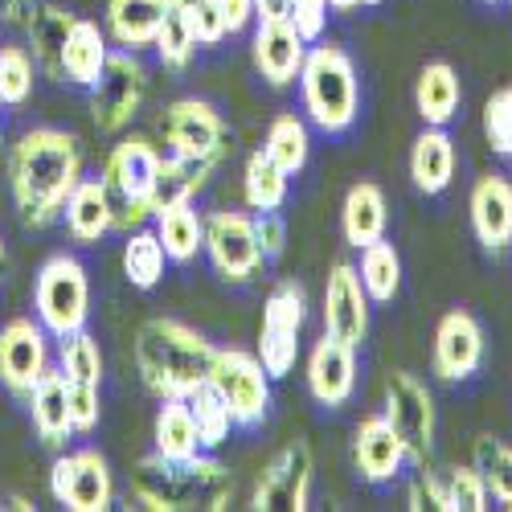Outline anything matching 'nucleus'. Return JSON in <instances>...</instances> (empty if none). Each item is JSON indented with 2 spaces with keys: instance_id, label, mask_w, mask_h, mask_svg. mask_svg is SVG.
<instances>
[{
  "instance_id": "44",
  "label": "nucleus",
  "mask_w": 512,
  "mask_h": 512,
  "mask_svg": "<svg viewBox=\"0 0 512 512\" xmlns=\"http://www.w3.org/2000/svg\"><path fill=\"white\" fill-rule=\"evenodd\" d=\"M447 500L451 512H484L488 508V484L476 467H455L447 476Z\"/></svg>"
},
{
  "instance_id": "29",
  "label": "nucleus",
  "mask_w": 512,
  "mask_h": 512,
  "mask_svg": "<svg viewBox=\"0 0 512 512\" xmlns=\"http://www.w3.org/2000/svg\"><path fill=\"white\" fill-rule=\"evenodd\" d=\"M152 230L168 254V263H193L205 250V218L193 209V201L168 205L160 213H152Z\"/></svg>"
},
{
  "instance_id": "45",
  "label": "nucleus",
  "mask_w": 512,
  "mask_h": 512,
  "mask_svg": "<svg viewBox=\"0 0 512 512\" xmlns=\"http://www.w3.org/2000/svg\"><path fill=\"white\" fill-rule=\"evenodd\" d=\"M70 390V422H74V435H91L99 426V414H103V398L99 390L103 386H66Z\"/></svg>"
},
{
  "instance_id": "21",
  "label": "nucleus",
  "mask_w": 512,
  "mask_h": 512,
  "mask_svg": "<svg viewBox=\"0 0 512 512\" xmlns=\"http://www.w3.org/2000/svg\"><path fill=\"white\" fill-rule=\"evenodd\" d=\"M467 209H472V230L480 238L484 250L500 254L512 246V181L500 173H488L472 185V197H467Z\"/></svg>"
},
{
  "instance_id": "55",
  "label": "nucleus",
  "mask_w": 512,
  "mask_h": 512,
  "mask_svg": "<svg viewBox=\"0 0 512 512\" xmlns=\"http://www.w3.org/2000/svg\"><path fill=\"white\" fill-rule=\"evenodd\" d=\"M361 5H381V0H361Z\"/></svg>"
},
{
  "instance_id": "50",
  "label": "nucleus",
  "mask_w": 512,
  "mask_h": 512,
  "mask_svg": "<svg viewBox=\"0 0 512 512\" xmlns=\"http://www.w3.org/2000/svg\"><path fill=\"white\" fill-rule=\"evenodd\" d=\"M295 0H254V21L267 25V21H291Z\"/></svg>"
},
{
  "instance_id": "47",
  "label": "nucleus",
  "mask_w": 512,
  "mask_h": 512,
  "mask_svg": "<svg viewBox=\"0 0 512 512\" xmlns=\"http://www.w3.org/2000/svg\"><path fill=\"white\" fill-rule=\"evenodd\" d=\"M410 508L422 512V508H435V512H451V500H447V484L431 472H418L414 484H410Z\"/></svg>"
},
{
  "instance_id": "9",
  "label": "nucleus",
  "mask_w": 512,
  "mask_h": 512,
  "mask_svg": "<svg viewBox=\"0 0 512 512\" xmlns=\"http://www.w3.org/2000/svg\"><path fill=\"white\" fill-rule=\"evenodd\" d=\"M304 287L295 279H283L263 304V328H259V361L271 373V381L287 377L300 357V332H304Z\"/></svg>"
},
{
  "instance_id": "28",
  "label": "nucleus",
  "mask_w": 512,
  "mask_h": 512,
  "mask_svg": "<svg viewBox=\"0 0 512 512\" xmlns=\"http://www.w3.org/2000/svg\"><path fill=\"white\" fill-rule=\"evenodd\" d=\"M218 164L222 160H193V156H173V152L160 156L156 185H152V213H160L168 205H181V201H193Z\"/></svg>"
},
{
  "instance_id": "38",
  "label": "nucleus",
  "mask_w": 512,
  "mask_h": 512,
  "mask_svg": "<svg viewBox=\"0 0 512 512\" xmlns=\"http://www.w3.org/2000/svg\"><path fill=\"white\" fill-rule=\"evenodd\" d=\"M185 402H189V414H193V426H197L201 451H218V447L230 439V431H234V414H230V406L222 402V394L205 381V386H197Z\"/></svg>"
},
{
  "instance_id": "8",
  "label": "nucleus",
  "mask_w": 512,
  "mask_h": 512,
  "mask_svg": "<svg viewBox=\"0 0 512 512\" xmlns=\"http://www.w3.org/2000/svg\"><path fill=\"white\" fill-rule=\"evenodd\" d=\"M144 91H148V70L140 62V54L111 50L99 82L91 87V115H95L99 132L103 136L123 132V127L136 119V111L144 103Z\"/></svg>"
},
{
  "instance_id": "14",
  "label": "nucleus",
  "mask_w": 512,
  "mask_h": 512,
  "mask_svg": "<svg viewBox=\"0 0 512 512\" xmlns=\"http://www.w3.org/2000/svg\"><path fill=\"white\" fill-rule=\"evenodd\" d=\"M312 492V447L304 439L287 443L254 484L250 508L254 512H304Z\"/></svg>"
},
{
  "instance_id": "54",
  "label": "nucleus",
  "mask_w": 512,
  "mask_h": 512,
  "mask_svg": "<svg viewBox=\"0 0 512 512\" xmlns=\"http://www.w3.org/2000/svg\"><path fill=\"white\" fill-rule=\"evenodd\" d=\"M0 263H5V238H0Z\"/></svg>"
},
{
  "instance_id": "5",
  "label": "nucleus",
  "mask_w": 512,
  "mask_h": 512,
  "mask_svg": "<svg viewBox=\"0 0 512 512\" xmlns=\"http://www.w3.org/2000/svg\"><path fill=\"white\" fill-rule=\"evenodd\" d=\"M160 156L164 152L144 136H127L107 152L99 181H103L107 201H111L115 230L132 234L144 222H152V185H156Z\"/></svg>"
},
{
  "instance_id": "4",
  "label": "nucleus",
  "mask_w": 512,
  "mask_h": 512,
  "mask_svg": "<svg viewBox=\"0 0 512 512\" xmlns=\"http://www.w3.org/2000/svg\"><path fill=\"white\" fill-rule=\"evenodd\" d=\"M300 99L308 111V123L320 127V132L336 136V132H349L357 107H361V82H357V66L353 58L340 50V46H320L312 41L304 70H300Z\"/></svg>"
},
{
  "instance_id": "24",
  "label": "nucleus",
  "mask_w": 512,
  "mask_h": 512,
  "mask_svg": "<svg viewBox=\"0 0 512 512\" xmlns=\"http://www.w3.org/2000/svg\"><path fill=\"white\" fill-rule=\"evenodd\" d=\"M164 9H168V0H107V37L119 50L140 54L156 46Z\"/></svg>"
},
{
  "instance_id": "25",
  "label": "nucleus",
  "mask_w": 512,
  "mask_h": 512,
  "mask_svg": "<svg viewBox=\"0 0 512 512\" xmlns=\"http://www.w3.org/2000/svg\"><path fill=\"white\" fill-rule=\"evenodd\" d=\"M62 218H66V234L82 246L99 242L103 234L115 230V218H111V201H107V189L99 177H82L74 185V193L66 197L62 205Z\"/></svg>"
},
{
  "instance_id": "57",
  "label": "nucleus",
  "mask_w": 512,
  "mask_h": 512,
  "mask_svg": "<svg viewBox=\"0 0 512 512\" xmlns=\"http://www.w3.org/2000/svg\"><path fill=\"white\" fill-rule=\"evenodd\" d=\"M508 156H512V152H508Z\"/></svg>"
},
{
  "instance_id": "31",
  "label": "nucleus",
  "mask_w": 512,
  "mask_h": 512,
  "mask_svg": "<svg viewBox=\"0 0 512 512\" xmlns=\"http://www.w3.org/2000/svg\"><path fill=\"white\" fill-rule=\"evenodd\" d=\"M459 74L447 62H426L418 74V87H414V107L422 115L426 127H447L459 111Z\"/></svg>"
},
{
  "instance_id": "39",
  "label": "nucleus",
  "mask_w": 512,
  "mask_h": 512,
  "mask_svg": "<svg viewBox=\"0 0 512 512\" xmlns=\"http://www.w3.org/2000/svg\"><path fill=\"white\" fill-rule=\"evenodd\" d=\"M476 472L488 484V496H496L504 508H512V447L484 435L476 439Z\"/></svg>"
},
{
  "instance_id": "10",
  "label": "nucleus",
  "mask_w": 512,
  "mask_h": 512,
  "mask_svg": "<svg viewBox=\"0 0 512 512\" xmlns=\"http://www.w3.org/2000/svg\"><path fill=\"white\" fill-rule=\"evenodd\" d=\"M205 254L226 283H246L263 271V250L254 238V218L242 209H218L205 218Z\"/></svg>"
},
{
  "instance_id": "1",
  "label": "nucleus",
  "mask_w": 512,
  "mask_h": 512,
  "mask_svg": "<svg viewBox=\"0 0 512 512\" xmlns=\"http://www.w3.org/2000/svg\"><path fill=\"white\" fill-rule=\"evenodd\" d=\"M82 181V152L78 140L58 127H33L9 152V185L21 222L46 230L62 218V205Z\"/></svg>"
},
{
  "instance_id": "3",
  "label": "nucleus",
  "mask_w": 512,
  "mask_h": 512,
  "mask_svg": "<svg viewBox=\"0 0 512 512\" xmlns=\"http://www.w3.org/2000/svg\"><path fill=\"white\" fill-rule=\"evenodd\" d=\"M213 353L218 349H213L197 328H189L181 320H168V316H156V320L140 324V332H136L140 381L160 402L164 398H189L197 386H205L209 369H213Z\"/></svg>"
},
{
  "instance_id": "33",
  "label": "nucleus",
  "mask_w": 512,
  "mask_h": 512,
  "mask_svg": "<svg viewBox=\"0 0 512 512\" xmlns=\"http://www.w3.org/2000/svg\"><path fill=\"white\" fill-rule=\"evenodd\" d=\"M287 189H291V177L283 173V168H279L263 148L246 156V173H242V197H246V209H254V213L283 209Z\"/></svg>"
},
{
  "instance_id": "43",
  "label": "nucleus",
  "mask_w": 512,
  "mask_h": 512,
  "mask_svg": "<svg viewBox=\"0 0 512 512\" xmlns=\"http://www.w3.org/2000/svg\"><path fill=\"white\" fill-rule=\"evenodd\" d=\"M484 136L492 144L496 156L512 152V87H500L488 103H484Z\"/></svg>"
},
{
  "instance_id": "42",
  "label": "nucleus",
  "mask_w": 512,
  "mask_h": 512,
  "mask_svg": "<svg viewBox=\"0 0 512 512\" xmlns=\"http://www.w3.org/2000/svg\"><path fill=\"white\" fill-rule=\"evenodd\" d=\"M168 5H173L185 17V25H189V33L197 41V50L201 46H218V41L230 37L226 33V21H222V13H218L213 0H168Z\"/></svg>"
},
{
  "instance_id": "30",
  "label": "nucleus",
  "mask_w": 512,
  "mask_h": 512,
  "mask_svg": "<svg viewBox=\"0 0 512 512\" xmlns=\"http://www.w3.org/2000/svg\"><path fill=\"white\" fill-rule=\"evenodd\" d=\"M107 29H99L95 21H74L66 54H62V82H74V87H95L103 66H107Z\"/></svg>"
},
{
  "instance_id": "15",
  "label": "nucleus",
  "mask_w": 512,
  "mask_h": 512,
  "mask_svg": "<svg viewBox=\"0 0 512 512\" xmlns=\"http://www.w3.org/2000/svg\"><path fill=\"white\" fill-rule=\"evenodd\" d=\"M46 369H50V332L46 328L29 316L9 320L0 328V381H5L13 394L25 398Z\"/></svg>"
},
{
  "instance_id": "36",
  "label": "nucleus",
  "mask_w": 512,
  "mask_h": 512,
  "mask_svg": "<svg viewBox=\"0 0 512 512\" xmlns=\"http://www.w3.org/2000/svg\"><path fill=\"white\" fill-rule=\"evenodd\" d=\"M164 263H168V254H164L156 230L140 226V230L127 234V242H123V275H127L132 287L152 291L164 279Z\"/></svg>"
},
{
  "instance_id": "17",
  "label": "nucleus",
  "mask_w": 512,
  "mask_h": 512,
  "mask_svg": "<svg viewBox=\"0 0 512 512\" xmlns=\"http://www.w3.org/2000/svg\"><path fill=\"white\" fill-rule=\"evenodd\" d=\"M357 390V349L336 336H320L308 353V394L324 410H340Z\"/></svg>"
},
{
  "instance_id": "19",
  "label": "nucleus",
  "mask_w": 512,
  "mask_h": 512,
  "mask_svg": "<svg viewBox=\"0 0 512 512\" xmlns=\"http://www.w3.org/2000/svg\"><path fill=\"white\" fill-rule=\"evenodd\" d=\"M406 443L398 439V431L390 426L386 414H369L357 422L353 431V467L365 484H390L402 463H406Z\"/></svg>"
},
{
  "instance_id": "6",
  "label": "nucleus",
  "mask_w": 512,
  "mask_h": 512,
  "mask_svg": "<svg viewBox=\"0 0 512 512\" xmlns=\"http://www.w3.org/2000/svg\"><path fill=\"white\" fill-rule=\"evenodd\" d=\"M33 312H37V324L50 332V340H66L70 332L87 328L91 279H87V267H82L74 254H54V259L37 271Z\"/></svg>"
},
{
  "instance_id": "35",
  "label": "nucleus",
  "mask_w": 512,
  "mask_h": 512,
  "mask_svg": "<svg viewBox=\"0 0 512 512\" xmlns=\"http://www.w3.org/2000/svg\"><path fill=\"white\" fill-rule=\"evenodd\" d=\"M263 152L283 168L287 177L304 173V164H308V156H312L308 123H304L300 115H291V111L275 115V119H271V127H267V144H263Z\"/></svg>"
},
{
  "instance_id": "48",
  "label": "nucleus",
  "mask_w": 512,
  "mask_h": 512,
  "mask_svg": "<svg viewBox=\"0 0 512 512\" xmlns=\"http://www.w3.org/2000/svg\"><path fill=\"white\" fill-rule=\"evenodd\" d=\"M254 218V238H259V250H263V259H279L283 246H287V226L279 218V209L271 213H250Z\"/></svg>"
},
{
  "instance_id": "27",
  "label": "nucleus",
  "mask_w": 512,
  "mask_h": 512,
  "mask_svg": "<svg viewBox=\"0 0 512 512\" xmlns=\"http://www.w3.org/2000/svg\"><path fill=\"white\" fill-rule=\"evenodd\" d=\"M455 177V144L443 127H426L410 148V181L418 193L439 197Z\"/></svg>"
},
{
  "instance_id": "32",
  "label": "nucleus",
  "mask_w": 512,
  "mask_h": 512,
  "mask_svg": "<svg viewBox=\"0 0 512 512\" xmlns=\"http://www.w3.org/2000/svg\"><path fill=\"white\" fill-rule=\"evenodd\" d=\"M152 451L164 459H193L201 455V439H197V426L189 414L185 398H164L152 422Z\"/></svg>"
},
{
  "instance_id": "18",
  "label": "nucleus",
  "mask_w": 512,
  "mask_h": 512,
  "mask_svg": "<svg viewBox=\"0 0 512 512\" xmlns=\"http://www.w3.org/2000/svg\"><path fill=\"white\" fill-rule=\"evenodd\" d=\"M435 373L439 381H467L484 361V328L472 312H447L435 328Z\"/></svg>"
},
{
  "instance_id": "23",
  "label": "nucleus",
  "mask_w": 512,
  "mask_h": 512,
  "mask_svg": "<svg viewBox=\"0 0 512 512\" xmlns=\"http://www.w3.org/2000/svg\"><path fill=\"white\" fill-rule=\"evenodd\" d=\"M74 13L62 9V5H33L29 21H25V33H29V54L37 62V70L62 82V54H66V41H70V29H74Z\"/></svg>"
},
{
  "instance_id": "53",
  "label": "nucleus",
  "mask_w": 512,
  "mask_h": 512,
  "mask_svg": "<svg viewBox=\"0 0 512 512\" xmlns=\"http://www.w3.org/2000/svg\"><path fill=\"white\" fill-rule=\"evenodd\" d=\"M9 508H21V512H25V508H33V504H29L25 496H9Z\"/></svg>"
},
{
  "instance_id": "22",
  "label": "nucleus",
  "mask_w": 512,
  "mask_h": 512,
  "mask_svg": "<svg viewBox=\"0 0 512 512\" xmlns=\"http://www.w3.org/2000/svg\"><path fill=\"white\" fill-rule=\"evenodd\" d=\"M25 398H29V418H33L37 439L46 443L50 451H62V447L70 443V435H74V422H70V390H66L62 369L50 365Z\"/></svg>"
},
{
  "instance_id": "41",
  "label": "nucleus",
  "mask_w": 512,
  "mask_h": 512,
  "mask_svg": "<svg viewBox=\"0 0 512 512\" xmlns=\"http://www.w3.org/2000/svg\"><path fill=\"white\" fill-rule=\"evenodd\" d=\"M152 50L160 54V66L173 70V74H181V70L193 62V54H197V41H193L185 17H181L173 5L164 9V21H160V33H156V46H152Z\"/></svg>"
},
{
  "instance_id": "26",
  "label": "nucleus",
  "mask_w": 512,
  "mask_h": 512,
  "mask_svg": "<svg viewBox=\"0 0 512 512\" xmlns=\"http://www.w3.org/2000/svg\"><path fill=\"white\" fill-rule=\"evenodd\" d=\"M386 222H390V205L386 193H381L373 181H361L345 193V205H340V230H345L349 246H369L377 238H386Z\"/></svg>"
},
{
  "instance_id": "20",
  "label": "nucleus",
  "mask_w": 512,
  "mask_h": 512,
  "mask_svg": "<svg viewBox=\"0 0 512 512\" xmlns=\"http://www.w3.org/2000/svg\"><path fill=\"white\" fill-rule=\"evenodd\" d=\"M250 58H254V70H259L271 87H291V82L300 78V70H304L308 41L295 33L287 21H267V25L254 29Z\"/></svg>"
},
{
  "instance_id": "40",
  "label": "nucleus",
  "mask_w": 512,
  "mask_h": 512,
  "mask_svg": "<svg viewBox=\"0 0 512 512\" xmlns=\"http://www.w3.org/2000/svg\"><path fill=\"white\" fill-rule=\"evenodd\" d=\"M33 54L25 46H0V103L25 107L33 95Z\"/></svg>"
},
{
  "instance_id": "7",
  "label": "nucleus",
  "mask_w": 512,
  "mask_h": 512,
  "mask_svg": "<svg viewBox=\"0 0 512 512\" xmlns=\"http://www.w3.org/2000/svg\"><path fill=\"white\" fill-rule=\"evenodd\" d=\"M209 386L230 406L234 426H259L271 410V373L263 369L259 353L218 349L213 353V369H209Z\"/></svg>"
},
{
  "instance_id": "51",
  "label": "nucleus",
  "mask_w": 512,
  "mask_h": 512,
  "mask_svg": "<svg viewBox=\"0 0 512 512\" xmlns=\"http://www.w3.org/2000/svg\"><path fill=\"white\" fill-rule=\"evenodd\" d=\"M29 13H33V0H0V17L9 25H25Z\"/></svg>"
},
{
  "instance_id": "2",
  "label": "nucleus",
  "mask_w": 512,
  "mask_h": 512,
  "mask_svg": "<svg viewBox=\"0 0 512 512\" xmlns=\"http://www.w3.org/2000/svg\"><path fill=\"white\" fill-rule=\"evenodd\" d=\"M132 492L152 512H222L234 496V476L209 455L164 459L152 451L136 463Z\"/></svg>"
},
{
  "instance_id": "49",
  "label": "nucleus",
  "mask_w": 512,
  "mask_h": 512,
  "mask_svg": "<svg viewBox=\"0 0 512 512\" xmlns=\"http://www.w3.org/2000/svg\"><path fill=\"white\" fill-rule=\"evenodd\" d=\"M218 5V13H222V21H226V33L234 37V33H242L250 21H254V0H213Z\"/></svg>"
},
{
  "instance_id": "46",
  "label": "nucleus",
  "mask_w": 512,
  "mask_h": 512,
  "mask_svg": "<svg viewBox=\"0 0 512 512\" xmlns=\"http://www.w3.org/2000/svg\"><path fill=\"white\" fill-rule=\"evenodd\" d=\"M287 25L312 46V41L324 37V25H328V0H295V9H291V21H287Z\"/></svg>"
},
{
  "instance_id": "56",
  "label": "nucleus",
  "mask_w": 512,
  "mask_h": 512,
  "mask_svg": "<svg viewBox=\"0 0 512 512\" xmlns=\"http://www.w3.org/2000/svg\"><path fill=\"white\" fill-rule=\"evenodd\" d=\"M484 5H500V0H484Z\"/></svg>"
},
{
  "instance_id": "37",
  "label": "nucleus",
  "mask_w": 512,
  "mask_h": 512,
  "mask_svg": "<svg viewBox=\"0 0 512 512\" xmlns=\"http://www.w3.org/2000/svg\"><path fill=\"white\" fill-rule=\"evenodd\" d=\"M58 369L66 377V386H103V353L99 340L82 328L58 340Z\"/></svg>"
},
{
  "instance_id": "16",
  "label": "nucleus",
  "mask_w": 512,
  "mask_h": 512,
  "mask_svg": "<svg viewBox=\"0 0 512 512\" xmlns=\"http://www.w3.org/2000/svg\"><path fill=\"white\" fill-rule=\"evenodd\" d=\"M324 332L353 349L369 336V295L353 263H336L324 283Z\"/></svg>"
},
{
  "instance_id": "13",
  "label": "nucleus",
  "mask_w": 512,
  "mask_h": 512,
  "mask_svg": "<svg viewBox=\"0 0 512 512\" xmlns=\"http://www.w3.org/2000/svg\"><path fill=\"white\" fill-rule=\"evenodd\" d=\"M386 418L406 443L414 463H426L435 451V398L410 373H390L386 381Z\"/></svg>"
},
{
  "instance_id": "12",
  "label": "nucleus",
  "mask_w": 512,
  "mask_h": 512,
  "mask_svg": "<svg viewBox=\"0 0 512 512\" xmlns=\"http://www.w3.org/2000/svg\"><path fill=\"white\" fill-rule=\"evenodd\" d=\"M50 492L70 512H107L115 500V480H111L107 459L95 447H82V451L54 459Z\"/></svg>"
},
{
  "instance_id": "11",
  "label": "nucleus",
  "mask_w": 512,
  "mask_h": 512,
  "mask_svg": "<svg viewBox=\"0 0 512 512\" xmlns=\"http://www.w3.org/2000/svg\"><path fill=\"white\" fill-rule=\"evenodd\" d=\"M160 136L173 156H193V160H222L230 148V132L222 115L205 99H177L160 115Z\"/></svg>"
},
{
  "instance_id": "34",
  "label": "nucleus",
  "mask_w": 512,
  "mask_h": 512,
  "mask_svg": "<svg viewBox=\"0 0 512 512\" xmlns=\"http://www.w3.org/2000/svg\"><path fill=\"white\" fill-rule=\"evenodd\" d=\"M357 275H361V287L369 295V304H390L398 295V287H402V259H398L394 242L377 238V242L361 246Z\"/></svg>"
},
{
  "instance_id": "52",
  "label": "nucleus",
  "mask_w": 512,
  "mask_h": 512,
  "mask_svg": "<svg viewBox=\"0 0 512 512\" xmlns=\"http://www.w3.org/2000/svg\"><path fill=\"white\" fill-rule=\"evenodd\" d=\"M357 5H361V0H328V9H336V13H349Z\"/></svg>"
}]
</instances>
